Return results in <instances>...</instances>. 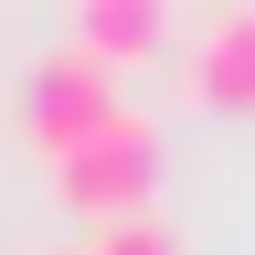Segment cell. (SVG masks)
I'll list each match as a JSON object with an SVG mask.
<instances>
[{"label": "cell", "instance_id": "6da1fadb", "mask_svg": "<svg viewBox=\"0 0 255 255\" xmlns=\"http://www.w3.org/2000/svg\"><path fill=\"white\" fill-rule=\"evenodd\" d=\"M53 191H64L75 213H107V223L149 213V191H159V128L117 107L96 138H75V149L53 159Z\"/></svg>", "mask_w": 255, "mask_h": 255}, {"label": "cell", "instance_id": "7a4b0ae2", "mask_svg": "<svg viewBox=\"0 0 255 255\" xmlns=\"http://www.w3.org/2000/svg\"><path fill=\"white\" fill-rule=\"evenodd\" d=\"M21 117H32V138L64 159L75 138H96V128L117 117V75H96L85 53H43V64H32V85H21Z\"/></svg>", "mask_w": 255, "mask_h": 255}, {"label": "cell", "instance_id": "3957f363", "mask_svg": "<svg viewBox=\"0 0 255 255\" xmlns=\"http://www.w3.org/2000/svg\"><path fill=\"white\" fill-rule=\"evenodd\" d=\"M64 53H85L96 75L149 64V53H170V11H149V0H85V11L64 21Z\"/></svg>", "mask_w": 255, "mask_h": 255}, {"label": "cell", "instance_id": "277c9868", "mask_svg": "<svg viewBox=\"0 0 255 255\" xmlns=\"http://www.w3.org/2000/svg\"><path fill=\"white\" fill-rule=\"evenodd\" d=\"M181 75H191L202 107H255V11H213Z\"/></svg>", "mask_w": 255, "mask_h": 255}, {"label": "cell", "instance_id": "5b68a950", "mask_svg": "<svg viewBox=\"0 0 255 255\" xmlns=\"http://www.w3.org/2000/svg\"><path fill=\"white\" fill-rule=\"evenodd\" d=\"M85 255H181V245H170V223H149V213H128V223H107V234H96Z\"/></svg>", "mask_w": 255, "mask_h": 255}]
</instances>
